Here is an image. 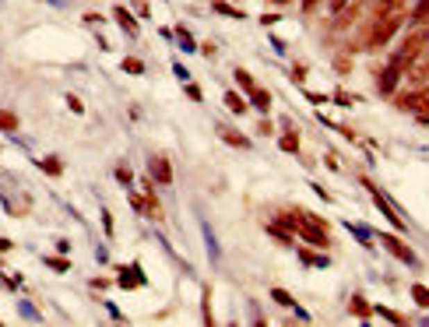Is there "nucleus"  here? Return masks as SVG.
<instances>
[{
	"label": "nucleus",
	"instance_id": "f257e3e1",
	"mask_svg": "<svg viewBox=\"0 0 429 327\" xmlns=\"http://www.w3.org/2000/svg\"><path fill=\"white\" fill-rule=\"evenodd\" d=\"M426 49H429V28H419V32H412V35L405 39V46L398 49V57H394L391 64L405 71V67H408V64L419 57V53H426Z\"/></svg>",
	"mask_w": 429,
	"mask_h": 327
},
{
	"label": "nucleus",
	"instance_id": "f03ea898",
	"mask_svg": "<svg viewBox=\"0 0 429 327\" xmlns=\"http://www.w3.org/2000/svg\"><path fill=\"white\" fill-rule=\"evenodd\" d=\"M401 22H405V15H391V18H380V22H373V28H369V39H366V46H384L398 28H401Z\"/></svg>",
	"mask_w": 429,
	"mask_h": 327
},
{
	"label": "nucleus",
	"instance_id": "7ed1b4c3",
	"mask_svg": "<svg viewBox=\"0 0 429 327\" xmlns=\"http://www.w3.org/2000/svg\"><path fill=\"white\" fill-rule=\"evenodd\" d=\"M401 74H405V81H408V85H426V81H429V49H426V53H419V57H415V60H412Z\"/></svg>",
	"mask_w": 429,
	"mask_h": 327
},
{
	"label": "nucleus",
	"instance_id": "20e7f679",
	"mask_svg": "<svg viewBox=\"0 0 429 327\" xmlns=\"http://www.w3.org/2000/svg\"><path fill=\"white\" fill-rule=\"evenodd\" d=\"M398 102H401V109H412V113H419L422 124H429V88H419V92H412V95H405V99H398Z\"/></svg>",
	"mask_w": 429,
	"mask_h": 327
},
{
	"label": "nucleus",
	"instance_id": "39448f33",
	"mask_svg": "<svg viewBox=\"0 0 429 327\" xmlns=\"http://www.w3.org/2000/svg\"><path fill=\"white\" fill-rule=\"evenodd\" d=\"M362 187H366V190H369V194H373V204H377V211H380V215H384V218H387V222H391V226H394V229H401V218H398V211H394V208H391V201H387V197H384V194H380V190H377V187H373V183H369V180H362Z\"/></svg>",
	"mask_w": 429,
	"mask_h": 327
},
{
	"label": "nucleus",
	"instance_id": "423d86ee",
	"mask_svg": "<svg viewBox=\"0 0 429 327\" xmlns=\"http://www.w3.org/2000/svg\"><path fill=\"white\" fill-rule=\"evenodd\" d=\"M148 169H151V180H158V183H173V166H169L166 155H151Z\"/></svg>",
	"mask_w": 429,
	"mask_h": 327
},
{
	"label": "nucleus",
	"instance_id": "0eeeda50",
	"mask_svg": "<svg viewBox=\"0 0 429 327\" xmlns=\"http://www.w3.org/2000/svg\"><path fill=\"white\" fill-rule=\"evenodd\" d=\"M384 250H391V253H394L398 260H405V264H419V257H415L398 236H384Z\"/></svg>",
	"mask_w": 429,
	"mask_h": 327
},
{
	"label": "nucleus",
	"instance_id": "6e6552de",
	"mask_svg": "<svg viewBox=\"0 0 429 327\" xmlns=\"http://www.w3.org/2000/svg\"><path fill=\"white\" fill-rule=\"evenodd\" d=\"M398 78H401V67H387L384 74H380V95H394V88H398Z\"/></svg>",
	"mask_w": 429,
	"mask_h": 327
},
{
	"label": "nucleus",
	"instance_id": "1a4fd4ad",
	"mask_svg": "<svg viewBox=\"0 0 429 327\" xmlns=\"http://www.w3.org/2000/svg\"><path fill=\"white\" fill-rule=\"evenodd\" d=\"M401 4H405V0H380V4H377V15H373V22L391 18V15H401Z\"/></svg>",
	"mask_w": 429,
	"mask_h": 327
},
{
	"label": "nucleus",
	"instance_id": "9d476101",
	"mask_svg": "<svg viewBox=\"0 0 429 327\" xmlns=\"http://www.w3.org/2000/svg\"><path fill=\"white\" fill-rule=\"evenodd\" d=\"M113 15H117V22H120V28H124V32H131V35L137 32V18H134V15H127V8H117Z\"/></svg>",
	"mask_w": 429,
	"mask_h": 327
},
{
	"label": "nucleus",
	"instance_id": "9b49d317",
	"mask_svg": "<svg viewBox=\"0 0 429 327\" xmlns=\"http://www.w3.org/2000/svg\"><path fill=\"white\" fill-rule=\"evenodd\" d=\"M219 134H222V137H226V141H229L233 148H250V141H246V137H243L239 131H229V127H222Z\"/></svg>",
	"mask_w": 429,
	"mask_h": 327
},
{
	"label": "nucleus",
	"instance_id": "f8f14e48",
	"mask_svg": "<svg viewBox=\"0 0 429 327\" xmlns=\"http://www.w3.org/2000/svg\"><path fill=\"white\" fill-rule=\"evenodd\" d=\"M250 99H253V106H257V109H271V95H267L264 88H257V85L250 88Z\"/></svg>",
	"mask_w": 429,
	"mask_h": 327
},
{
	"label": "nucleus",
	"instance_id": "ddd939ff",
	"mask_svg": "<svg viewBox=\"0 0 429 327\" xmlns=\"http://www.w3.org/2000/svg\"><path fill=\"white\" fill-rule=\"evenodd\" d=\"M352 313H355L359 320H369V313H373V306H369V303H366L362 296H355V299H352Z\"/></svg>",
	"mask_w": 429,
	"mask_h": 327
},
{
	"label": "nucleus",
	"instance_id": "4468645a",
	"mask_svg": "<svg viewBox=\"0 0 429 327\" xmlns=\"http://www.w3.org/2000/svg\"><path fill=\"white\" fill-rule=\"evenodd\" d=\"M0 131H8V134H15V131H18V117H15V113H8V109H0Z\"/></svg>",
	"mask_w": 429,
	"mask_h": 327
},
{
	"label": "nucleus",
	"instance_id": "2eb2a0df",
	"mask_svg": "<svg viewBox=\"0 0 429 327\" xmlns=\"http://www.w3.org/2000/svg\"><path fill=\"white\" fill-rule=\"evenodd\" d=\"M412 299H415L422 310H429V289H426V285H412Z\"/></svg>",
	"mask_w": 429,
	"mask_h": 327
},
{
	"label": "nucleus",
	"instance_id": "dca6fc26",
	"mask_svg": "<svg viewBox=\"0 0 429 327\" xmlns=\"http://www.w3.org/2000/svg\"><path fill=\"white\" fill-rule=\"evenodd\" d=\"M282 151H299V137H296L292 131L282 134Z\"/></svg>",
	"mask_w": 429,
	"mask_h": 327
},
{
	"label": "nucleus",
	"instance_id": "f3484780",
	"mask_svg": "<svg viewBox=\"0 0 429 327\" xmlns=\"http://www.w3.org/2000/svg\"><path fill=\"white\" fill-rule=\"evenodd\" d=\"M226 106L233 109V113H243V109H246V102H243L236 92H229V95H226Z\"/></svg>",
	"mask_w": 429,
	"mask_h": 327
},
{
	"label": "nucleus",
	"instance_id": "a211bd4d",
	"mask_svg": "<svg viewBox=\"0 0 429 327\" xmlns=\"http://www.w3.org/2000/svg\"><path fill=\"white\" fill-rule=\"evenodd\" d=\"M299 260H306V264H317V267H324L328 260L320 257V253H313V250H299Z\"/></svg>",
	"mask_w": 429,
	"mask_h": 327
},
{
	"label": "nucleus",
	"instance_id": "6ab92c4d",
	"mask_svg": "<svg viewBox=\"0 0 429 327\" xmlns=\"http://www.w3.org/2000/svg\"><path fill=\"white\" fill-rule=\"evenodd\" d=\"M377 313H380V317H384V320H391V324H405V317H401V313H398V310H387V306H380V310H377Z\"/></svg>",
	"mask_w": 429,
	"mask_h": 327
},
{
	"label": "nucleus",
	"instance_id": "aec40b11",
	"mask_svg": "<svg viewBox=\"0 0 429 327\" xmlns=\"http://www.w3.org/2000/svg\"><path fill=\"white\" fill-rule=\"evenodd\" d=\"M42 169H46V173H53V176H60V173H64V166H60L57 158H46V162H42Z\"/></svg>",
	"mask_w": 429,
	"mask_h": 327
},
{
	"label": "nucleus",
	"instance_id": "412c9836",
	"mask_svg": "<svg viewBox=\"0 0 429 327\" xmlns=\"http://www.w3.org/2000/svg\"><path fill=\"white\" fill-rule=\"evenodd\" d=\"M124 71H131V74H141V71H144V64H141L137 57H127V60H124Z\"/></svg>",
	"mask_w": 429,
	"mask_h": 327
},
{
	"label": "nucleus",
	"instance_id": "4be33fe9",
	"mask_svg": "<svg viewBox=\"0 0 429 327\" xmlns=\"http://www.w3.org/2000/svg\"><path fill=\"white\" fill-rule=\"evenodd\" d=\"M422 18H429V0H419V8L412 15V22H422Z\"/></svg>",
	"mask_w": 429,
	"mask_h": 327
},
{
	"label": "nucleus",
	"instance_id": "5701e85b",
	"mask_svg": "<svg viewBox=\"0 0 429 327\" xmlns=\"http://www.w3.org/2000/svg\"><path fill=\"white\" fill-rule=\"evenodd\" d=\"M236 81H239V85H243V88H246V92H250V88H253V78H250V74H246V71H243V67H239V71H236Z\"/></svg>",
	"mask_w": 429,
	"mask_h": 327
},
{
	"label": "nucleus",
	"instance_id": "b1692460",
	"mask_svg": "<svg viewBox=\"0 0 429 327\" xmlns=\"http://www.w3.org/2000/svg\"><path fill=\"white\" fill-rule=\"evenodd\" d=\"M49 267H53V271H67V260H64V257H49Z\"/></svg>",
	"mask_w": 429,
	"mask_h": 327
},
{
	"label": "nucleus",
	"instance_id": "393cba45",
	"mask_svg": "<svg viewBox=\"0 0 429 327\" xmlns=\"http://www.w3.org/2000/svg\"><path fill=\"white\" fill-rule=\"evenodd\" d=\"M214 11H222V15H229V18H239V11H233L229 4H214Z\"/></svg>",
	"mask_w": 429,
	"mask_h": 327
},
{
	"label": "nucleus",
	"instance_id": "a878e982",
	"mask_svg": "<svg viewBox=\"0 0 429 327\" xmlns=\"http://www.w3.org/2000/svg\"><path fill=\"white\" fill-rule=\"evenodd\" d=\"M180 42H183L187 49H194V39H190V32H187V28H180Z\"/></svg>",
	"mask_w": 429,
	"mask_h": 327
},
{
	"label": "nucleus",
	"instance_id": "bb28decb",
	"mask_svg": "<svg viewBox=\"0 0 429 327\" xmlns=\"http://www.w3.org/2000/svg\"><path fill=\"white\" fill-rule=\"evenodd\" d=\"M317 4L320 0H303V11H317Z\"/></svg>",
	"mask_w": 429,
	"mask_h": 327
},
{
	"label": "nucleus",
	"instance_id": "cd10ccee",
	"mask_svg": "<svg viewBox=\"0 0 429 327\" xmlns=\"http://www.w3.org/2000/svg\"><path fill=\"white\" fill-rule=\"evenodd\" d=\"M275 4H289V0H275Z\"/></svg>",
	"mask_w": 429,
	"mask_h": 327
}]
</instances>
